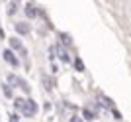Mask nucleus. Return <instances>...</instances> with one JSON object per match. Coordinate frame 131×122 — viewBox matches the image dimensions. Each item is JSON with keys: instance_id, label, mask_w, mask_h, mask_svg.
Returning <instances> with one entry per match:
<instances>
[{"instance_id": "10", "label": "nucleus", "mask_w": 131, "mask_h": 122, "mask_svg": "<svg viewBox=\"0 0 131 122\" xmlns=\"http://www.w3.org/2000/svg\"><path fill=\"white\" fill-rule=\"evenodd\" d=\"M74 65H77L78 71H82V69H84V67H82V61H80V59H77V63H74Z\"/></svg>"}, {"instance_id": "2", "label": "nucleus", "mask_w": 131, "mask_h": 122, "mask_svg": "<svg viewBox=\"0 0 131 122\" xmlns=\"http://www.w3.org/2000/svg\"><path fill=\"white\" fill-rule=\"evenodd\" d=\"M4 59L8 61V63H10L12 67H16V65H18V59L14 57V53H12L10 49H6V51H4Z\"/></svg>"}, {"instance_id": "5", "label": "nucleus", "mask_w": 131, "mask_h": 122, "mask_svg": "<svg viewBox=\"0 0 131 122\" xmlns=\"http://www.w3.org/2000/svg\"><path fill=\"white\" fill-rule=\"evenodd\" d=\"M82 118H84V120H94V118H96V112H92V110H84V112H82Z\"/></svg>"}, {"instance_id": "4", "label": "nucleus", "mask_w": 131, "mask_h": 122, "mask_svg": "<svg viewBox=\"0 0 131 122\" xmlns=\"http://www.w3.org/2000/svg\"><path fill=\"white\" fill-rule=\"evenodd\" d=\"M26 16L27 18H35V16H37V10H35V6H33V4L26 6Z\"/></svg>"}, {"instance_id": "7", "label": "nucleus", "mask_w": 131, "mask_h": 122, "mask_svg": "<svg viewBox=\"0 0 131 122\" xmlns=\"http://www.w3.org/2000/svg\"><path fill=\"white\" fill-rule=\"evenodd\" d=\"M10 45H12V47H16V49H20V51H24L22 43H20V41H18L16 38H12V39H10Z\"/></svg>"}, {"instance_id": "11", "label": "nucleus", "mask_w": 131, "mask_h": 122, "mask_svg": "<svg viewBox=\"0 0 131 122\" xmlns=\"http://www.w3.org/2000/svg\"><path fill=\"white\" fill-rule=\"evenodd\" d=\"M71 122H82V118H80V116H72Z\"/></svg>"}, {"instance_id": "12", "label": "nucleus", "mask_w": 131, "mask_h": 122, "mask_svg": "<svg viewBox=\"0 0 131 122\" xmlns=\"http://www.w3.org/2000/svg\"><path fill=\"white\" fill-rule=\"evenodd\" d=\"M10 122H18V116H16V114H12V118H10Z\"/></svg>"}, {"instance_id": "9", "label": "nucleus", "mask_w": 131, "mask_h": 122, "mask_svg": "<svg viewBox=\"0 0 131 122\" xmlns=\"http://www.w3.org/2000/svg\"><path fill=\"white\" fill-rule=\"evenodd\" d=\"M2 91H4V94L8 97V99H12V87H10V85H4V87H2Z\"/></svg>"}, {"instance_id": "1", "label": "nucleus", "mask_w": 131, "mask_h": 122, "mask_svg": "<svg viewBox=\"0 0 131 122\" xmlns=\"http://www.w3.org/2000/svg\"><path fill=\"white\" fill-rule=\"evenodd\" d=\"M14 104H16V110L26 114V116H33L35 110H37V104H35L31 99H16Z\"/></svg>"}, {"instance_id": "8", "label": "nucleus", "mask_w": 131, "mask_h": 122, "mask_svg": "<svg viewBox=\"0 0 131 122\" xmlns=\"http://www.w3.org/2000/svg\"><path fill=\"white\" fill-rule=\"evenodd\" d=\"M59 57H61L63 61H69V53H67L65 47H59Z\"/></svg>"}, {"instance_id": "3", "label": "nucleus", "mask_w": 131, "mask_h": 122, "mask_svg": "<svg viewBox=\"0 0 131 122\" xmlns=\"http://www.w3.org/2000/svg\"><path fill=\"white\" fill-rule=\"evenodd\" d=\"M8 81H12V85H14V87H24V91H27V85H24L22 79H18V77H14V75H10V77H8Z\"/></svg>"}, {"instance_id": "6", "label": "nucleus", "mask_w": 131, "mask_h": 122, "mask_svg": "<svg viewBox=\"0 0 131 122\" xmlns=\"http://www.w3.org/2000/svg\"><path fill=\"white\" fill-rule=\"evenodd\" d=\"M16 30H18L20 33H27V32H29V26H27V24H18Z\"/></svg>"}]
</instances>
